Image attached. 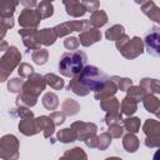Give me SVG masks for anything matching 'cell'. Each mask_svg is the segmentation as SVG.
<instances>
[{
  "label": "cell",
  "instance_id": "6da1fadb",
  "mask_svg": "<svg viewBox=\"0 0 160 160\" xmlns=\"http://www.w3.org/2000/svg\"><path fill=\"white\" fill-rule=\"evenodd\" d=\"M108 79L109 78L99 68L94 65H85L78 75L71 78L68 90L79 96H86L90 94V91L99 90Z\"/></svg>",
  "mask_w": 160,
  "mask_h": 160
},
{
  "label": "cell",
  "instance_id": "7a4b0ae2",
  "mask_svg": "<svg viewBox=\"0 0 160 160\" xmlns=\"http://www.w3.org/2000/svg\"><path fill=\"white\" fill-rule=\"evenodd\" d=\"M88 58L84 51L74 50L71 52H65L61 55L59 61V71L62 76L72 78L78 75L85 66Z\"/></svg>",
  "mask_w": 160,
  "mask_h": 160
},
{
  "label": "cell",
  "instance_id": "3957f363",
  "mask_svg": "<svg viewBox=\"0 0 160 160\" xmlns=\"http://www.w3.org/2000/svg\"><path fill=\"white\" fill-rule=\"evenodd\" d=\"M21 62V52L16 46H9L0 59V82L9 79L10 74Z\"/></svg>",
  "mask_w": 160,
  "mask_h": 160
},
{
  "label": "cell",
  "instance_id": "277c9868",
  "mask_svg": "<svg viewBox=\"0 0 160 160\" xmlns=\"http://www.w3.org/2000/svg\"><path fill=\"white\" fill-rule=\"evenodd\" d=\"M20 142L12 134H6L0 138V159L16 160L19 159Z\"/></svg>",
  "mask_w": 160,
  "mask_h": 160
},
{
  "label": "cell",
  "instance_id": "5b68a950",
  "mask_svg": "<svg viewBox=\"0 0 160 160\" xmlns=\"http://www.w3.org/2000/svg\"><path fill=\"white\" fill-rule=\"evenodd\" d=\"M45 86H46V82H45L44 76L38 74V72H32L30 76L26 78V81H24L21 91L25 94L39 98V95L45 90Z\"/></svg>",
  "mask_w": 160,
  "mask_h": 160
},
{
  "label": "cell",
  "instance_id": "8992f818",
  "mask_svg": "<svg viewBox=\"0 0 160 160\" xmlns=\"http://www.w3.org/2000/svg\"><path fill=\"white\" fill-rule=\"evenodd\" d=\"M144 41L139 36H134L131 39H129L126 41V44L119 49V52L125 58V59H129V60H132L138 56H140L142 52H144Z\"/></svg>",
  "mask_w": 160,
  "mask_h": 160
},
{
  "label": "cell",
  "instance_id": "52a82bcc",
  "mask_svg": "<svg viewBox=\"0 0 160 160\" xmlns=\"http://www.w3.org/2000/svg\"><path fill=\"white\" fill-rule=\"evenodd\" d=\"M89 26H91L89 20H72V21L61 22V24L56 25L54 29H55V32H56L58 38H64V36L69 35L72 31L80 32V31H82L84 29H86Z\"/></svg>",
  "mask_w": 160,
  "mask_h": 160
},
{
  "label": "cell",
  "instance_id": "ba28073f",
  "mask_svg": "<svg viewBox=\"0 0 160 160\" xmlns=\"http://www.w3.org/2000/svg\"><path fill=\"white\" fill-rule=\"evenodd\" d=\"M142 41H144V46H146V50L150 55L152 56L160 55V28L159 26H154Z\"/></svg>",
  "mask_w": 160,
  "mask_h": 160
},
{
  "label": "cell",
  "instance_id": "9c48e42d",
  "mask_svg": "<svg viewBox=\"0 0 160 160\" xmlns=\"http://www.w3.org/2000/svg\"><path fill=\"white\" fill-rule=\"evenodd\" d=\"M18 21L21 28H38L41 21V18L39 16L36 9L25 8L21 10Z\"/></svg>",
  "mask_w": 160,
  "mask_h": 160
},
{
  "label": "cell",
  "instance_id": "30bf717a",
  "mask_svg": "<svg viewBox=\"0 0 160 160\" xmlns=\"http://www.w3.org/2000/svg\"><path fill=\"white\" fill-rule=\"evenodd\" d=\"M71 129H74L76 134V140L84 141V139L91 134H96L98 126L94 122H85V121H74L70 125Z\"/></svg>",
  "mask_w": 160,
  "mask_h": 160
},
{
  "label": "cell",
  "instance_id": "8fae6325",
  "mask_svg": "<svg viewBox=\"0 0 160 160\" xmlns=\"http://www.w3.org/2000/svg\"><path fill=\"white\" fill-rule=\"evenodd\" d=\"M79 42L82 45V46H90L98 41L101 40V32L98 28H94V26H89L86 29H84L82 31H80L79 34Z\"/></svg>",
  "mask_w": 160,
  "mask_h": 160
},
{
  "label": "cell",
  "instance_id": "7c38bea8",
  "mask_svg": "<svg viewBox=\"0 0 160 160\" xmlns=\"http://www.w3.org/2000/svg\"><path fill=\"white\" fill-rule=\"evenodd\" d=\"M36 28H21L18 32L22 39V44L30 49V50H36L40 49V42L36 40Z\"/></svg>",
  "mask_w": 160,
  "mask_h": 160
},
{
  "label": "cell",
  "instance_id": "4fadbf2b",
  "mask_svg": "<svg viewBox=\"0 0 160 160\" xmlns=\"http://www.w3.org/2000/svg\"><path fill=\"white\" fill-rule=\"evenodd\" d=\"M18 129L25 136H32V135H36L38 132H40V130H39V128L36 125V119L34 116L21 119L19 121Z\"/></svg>",
  "mask_w": 160,
  "mask_h": 160
},
{
  "label": "cell",
  "instance_id": "5bb4252c",
  "mask_svg": "<svg viewBox=\"0 0 160 160\" xmlns=\"http://www.w3.org/2000/svg\"><path fill=\"white\" fill-rule=\"evenodd\" d=\"M62 4L65 5L66 14L72 18L84 16L86 12V9L81 0H62Z\"/></svg>",
  "mask_w": 160,
  "mask_h": 160
},
{
  "label": "cell",
  "instance_id": "9a60e30c",
  "mask_svg": "<svg viewBox=\"0 0 160 160\" xmlns=\"http://www.w3.org/2000/svg\"><path fill=\"white\" fill-rule=\"evenodd\" d=\"M56 39H58V35L54 28H44L36 31V40L40 42V45L50 46L56 41Z\"/></svg>",
  "mask_w": 160,
  "mask_h": 160
},
{
  "label": "cell",
  "instance_id": "2e32d148",
  "mask_svg": "<svg viewBox=\"0 0 160 160\" xmlns=\"http://www.w3.org/2000/svg\"><path fill=\"white\" fill-rule=\"evenodd\" d=\"M35 119H36V125H38L39 130L42 131V134H44V138L45 139L51 138V135L55 131V124L52 122V120L45 115H41L39 118H35Z\"/></svg>",
  "mask_w": 160,
  "mask_h": 160
},
{
  "label": "cell",
  "instance_id": "e0dca14e",
  "mask_svg": "<svg viewBox=\"0 0 160 160\" xmlns=\"http://www.w3.org/2000/svg\"><path fill=\"white\" fill-rule=\"evenodd\" d=\"M116 91H118L116 84L109 78V79L106 80V82H105L99 90L94 91V98H95L96 100H101V99H104V98H109V96L115 95Z\"/></svg>",
  "mask_w": 160,
  "mask_h": 160
},
{
  "label": "cell",
  "instance_id": "ac0fdd59",
  "mask_svg": "<svg viewBox=\"0 0 160 160\" xmlns=\"http://www.w3.org/2000/svg\"><path fill=\"white\" fill-rule=\"evenodd\" d=\"M142 104L146 111L159 116V110H160V100L154 95V94H145V96L142 98Z\"/></svg>",
  "mask_w": 160,
  "mask_h": 160
},
{
  "label": "cell",
  "instance_id": "d6986e66",
  "mask_svg": "<svg viewBox=\"0 0 160 160\" xmlns=\"http://www.w3.org/2000/svg\"><path fill=\"white\" fill-rule=\"evenodd\" d=\"M141 11L152 21L160 22V10L152 0H148L141 5Z\"/></svg>",
  "mask_w": 160,
  "mask_h": 160
},
{
  "label": "cell",
  "instance_id": "ffe728a7",
  "mask_svg": "<svg viewBox=\"0 0 160 160\" xmlns=\"http://www.w3.org/2000/svg\"><path fill=\"white\" fill-rule=\"evenodd\" d=\"M146 138H160V122L155 119H148L142 125Z\"/></svg>",
  "mask_w": 160,
  "mask_h": 160
},
{
  "label": "cell",
  "instance_id": "44dd1931",
  "mask_svg": "<svg viewBox=\"0 0 160 160\" xmlns=\"http://www.w3.org/2000/svg\"><path fill=\"white\" fill-rule=\"evenodd\" d=\"M139 86L145 91V94H159L160 92V82L158 79H150V78H144L140 80Z\"/></svg>",
  "mask_w": 160,
  "mask_h": 160
},
{
  "label": "cell",
  "instance_id": "7402d4cb",
  "mask_svg": "<svg viewBox=\"0 0 160 160\" xmlns=\"http://www.w3.org/2000/svg\"><path fill=\"white\" fill-rule=\"evenodd\" d=\"M100 101V108L106 112H120V102L114 95L109 98H104Z\"/></svg>",
  "mask_w": 160,
  "mask_h": 160
},
{
  "label": "cell",
  "instance_id": "603a6c76",
  "mask_svg": "<svg viewBox=\"0 0 160 160\" xmlns=\"http://www.w3.org/2000/svg\"><path fill=\"white\" fill-rule=\"evenodd\" d=\"M122 146L126 152H135L140 146V141L135 134L128 132L126 135L122 136Z\"/></svg>",
  "mask_w": 160,
  "mask_h": 160
},
{
  "label": "cell",
  "instance_id": "cb8c5ba5",
  "mask_svg": "<svg viewBox=\"0 0 160 160\" xmlns=\"http://www.w3.org/2000/svg\"><path fill=\"white\" fill-rule=\"evenodd\" d=\"M79 110H80V104H79L76 100H74V99H71V98H66V99L62 101L61 111H62L65 115H68V116H74V115H76V114L79 112Z\"/></svg>",
  "mask_w": 160,
  "mask_h": 160
},
{
  "label": "cell",
  "instance_id": "d4e9b609",
  "mask_svg": "<svg viewBox=\"0 0 160 160\" xmlns=\"http://www.w3.org/2000/svg\"><path fill=\"white\" fill-rule=\"evenodd\" d=\"M108 20H109L108 14H106L104 10H100V9L95 10L94 12H91V16H90V19H89L91 26L98 28V29L101 28V26H104V25L108 22Z\"/></svg>",
  "mask_w": 160,
  "mask_h": 160
},
{
  "label": "cell",
  "instance_id": "484cf974",
  "mask_svg": "<svg viewBox=\"0 0 160 160\" xmlns=\"http://www.w3.org/2000/svg\"><path fill=\"white\" fill-rule=\"evenodd\" d=\"M120 110H121V114L126 115V116H131L136 112L138 110V102L129 98V96H125L122 100H121V104H120Z\"/></svg>",
  "mask_w": 160,
  "mask_h": 160
},
{
  "label": "cell",
  "instance_id": "4316f807",
  "mask_svg": "<svg viewBox=\"0 0 160 160\" xmlns=\"http://www.w3.org/2000/svg\"><path fill=\"white\" fill-rule=\"evenodd\" d=\"M41 102L44 105V108L46 110H56V108L59 106V98L55 92H51V91H48L44 94L42 99H41Z\"/></svg>",
  "mask_w": 160,
  "mask_h": 160
},
{
  "label": "cell",
  "instance_id": "83f0119b",
  "mask_svg": "<svg viewBox=\"0 0 160 160\" xmlns=\"http://www.w3.org/2000/svg\"><path fill=\"white\" fill-rule=\"evenodd\" d=\"M14 0H0V18H11L16 9Z\"/></svg>",
  "mask_w": 160,
  "mask_h": 160
},
{
  "label": "cell",
  "instance_id": "f1b7e54d",
  "mask_svg": "<svg viewBox=\"0 0 160 160\" xmlns=\"http://www.w3.org/2000/svg\"><path fill=\"white\" fill-rule=\"evenodd\" d=\"M140 125H141V121L139 118H135V116H128L126 119H122V128L124 130H126L128 132H132V134H136L139 130H140Z\"/></svg>",
  "mask_w": 160,
  "mask_h": 160
},
{
  "label": "cell",
  "instance_id": "f546056e",
  "mask_svg": "<svg viewBox=\"0 0 160 160\" xmlns=\"http://www.w3.org/2000/svg\"><path fill=\"white\" fill-rule=\"evenodd\" d=\"M56 139L60 142L69 144V142H74L76 140V134H75L74 129H71V128H64V129H61V130L58 131Z\"/></svg>",
  "mask_w": 160,
  "mask_h": 160
},
{
  "label": "cell",
  "instance_id": "4dcf8cb0",
  "mask_svg": "<svg viewBox=\"0 0 160 160\" xmlns=\"http://www.w3.org/2000/svg\"><path fill=\"white\" fill-rule=\"evenodd\" d=\"M61 159H69V160H86L88 155L86 152L80 148V146H75L70 150H66L64 152V155L61 156Z\"/></svg>",
  "mask_w": 160,
  "mask_h": 160
},
{
  "label": "cell",
  "instance_id": "1f68e13d",
  "mask_svg": "<svg viewBox=\"0 0 160 160\" xmlns=\"http://www.w3.org/2000/svg\"><path fill=\"white\" fill-rule=\"evenodd\" d=\"M36 6H38V8H36V11H38L39 16L41 18V20L52 16V14H54V6H52V4H51L50 1L42 0V1H40V4H38Z\"/></svg>",
  "mask_w": 160,
  "mask_h": 160
},
{
  "label": "cell",
  "instance_id": "d6a6232c",
  "mask_svg": "<svg viewBox=\"0 0 160 160\" xmlns=\"http://www.w3.org/2000/svg\"><path fill=\"white\" fill-rule=\"evenodd\" d=\"M16 106H28V108H32L36 105L38 102V98L36 96H32V95H29V94H25V92H19L16 100Z\"/></svg>",
  "mask_w": 160,
  "mask_h": 160
},
{
  "label": "cell",
  "instance_id": "836d02e7",
  "mask_svg": "<svg viewBox=\"0 0 160 160\" xmlns=\"http://www.w3.org/2000/svg\"><path fill=\"white\" fill-rule=\"evenodd\" d=\"M44 79H45L46 85H49V86L52 88L54 90H61V89L65 86L64 80H62L60 76H58V75H55V74H52V72L45 74V75H44Z\"/></svg>",
  "mask_w": 160,
  "mask_h": 160
},
{
  "label": "cell",
  "instance_id": "e575fe53",
  "mask_svg": "<svg viewBox=\"0 0 160 160\" xmlns=\"http://www.w3.org/2000/svg\"><path fill=\"white\" fill-rule=\"evenodd\" d=\"M125 34V29L122 25L120 24H116V25H112L111 28H109L106 31H105V38L110 41H115L118 40L120 36H122Z\"/></svg>",
  "mask_w": 160,
  "mask_h": 160
},
{
  "label": "cell",
  "instance_id": "d590c367",
  "mask_svg": "<svg viewBox=\"0 0 160 160\" xmlns=\"http://www.w3.org/2000/svg\"><path fill=\"white\" fill-rule=\"evenodd\" d=\"M31 59L36 65H44L49 59V51L46 49H36L32 51Z\"/></svg>",
  "mask_w": 160,
  "mask_h": 160
},
{
  "label": "cell",
  "instance_id": "8d00e7d4",
  "mask_svg": "<svg viewBox=\"0 0 160 160\" xmlns=\"http://www.w3.org/2000/svg\"><path fill=\"white\" fill-rule=\"evenodd\" d=\"M110 79L116 84L118 90H120V91H126L131 85H134V84H132V80H131L130 78H120V76H118V75H114V76H111Z\"/></svg>",
  "mask_w": 160,
  "mask_h": 160
},
{
  "label": "cell",
  "instance_id": "74e56055",
  "mask_svg": "<svg viewBox=\"0 0 160 160\" xmlns=\"http://www.w3.org/2000/svg\"><path fill=\"white\" fill-rule=\"evenodd\" d=\"M126 96L134 99L136 102H140V101L142 100V98L145 96V91H144L139 85H138V86L131 85V86L126 90Z\"/></svg>",
  "mask_w": 160,
  "mask_h": 160
},
{
  "label": "cell",
  "instance_id": "f35d334b",
  "mask_svg": "<svg viewBox=\"0 0 160 160\" xmlns=\"http://www.w3.org/2000/svg\"><path fill=\"white\" fill-rule=\"evenodd\" d=\"M111 135L108 132V131H105V132H101L99 136H98V145H96V148L99 149V150H106L109 146H110V144H111Z\"/></svg>",
  "mask_w": 160,
  "mask_h": 160
},
{
  "label": "cell",
  "instance_id": "ab89813d",
  "mask_svg": "<svg viewBox=\"0 0 160 160\" xmlns=\"http://www.w3.org/2000/svg\"><path fill=\"white\" fill-rule=\"evenodd\" d=\"M22 85H24V80H21L20 78H12L8 80V90L10 92L19 94L22 90Z\"/></svg>",
  "mask_w": 160,
  "mask_h": 160
},
{
  "label": "cell",
  "instance_id": "60d3db41",
  "mask_svg": "<svg viewBox=\"0 0 160 160\" xmlns=\"http://www.w3.org/2000/svg\"><path fill=\"white\" fill-rule=\"evenodd\" d=\"M104 121L108 126L114 125V124H121V121H122L121 112H106Z\"/></svg>",
  "mask_w": 160,
  "mask_h": 160
},
{
  "label": "cell",
  "instance_id": "b9f144b4",
  "mask_svg": "<svg viewBox=\"0 0 160 160\" xmlns=\"http://www.w3.org/2000/svg\"><path fill=\"white\" fill-rule=\"evenodd\" d=\"M34 72V69L28 62H20L18 65V74L20 78H28Z\"/></svg>",
  "mask_w": 160,
  "mask_h": 160
},
{
  "label": "cell",
  "instance_id": "7bdbcfd3",
  "mask_svg": "<svg viewBox=\"0 0 160 160\" xmlns=\"http://www.w3.org/2000/svg\"><path fill=\"white\" fill-rule=\"evenodd\" d=\"M124 128L120 125V124H114V125H110L109 129H108V132L111 135V138H115V139H119L124 135Z\"/></svg>",
  "mask_w": 160,
  "mask_h": 160
},
{
  "label": "cell",
  "instance_id": "ee69618b",
  "mask_svg": "<svg viewBox=\"0 0 160 160\" xmlns=\"http://www.w3.org/2000/svg\"><path fill=\"white\" fill-rule=\"evenodd\" d=\"M65 116H66V115H65L62 111H52V112L49 115V118L52 120V122L55 124V126L62 125L64 121H65Z\"/></svg>",
  "mask_w": 160,
  "mask_h": 160
},
{
  "label": "cell",
  "instance_id": "f6af8a7d",
  "mask_svg": "<svg viewBox=\"0 0 160 160\" xmlns=\"http://www.w3.org/2000/svg\"><path fill=\"white\" fill-rule=\"evenodd\" d=\"M80 42H79V39L75 38V36H68L65 40H64V46L68 49V50H76L79 48Z\"/></svg>",
  "mask_w": 160,
  "mask_h": 160
},
{
  "label": "cell",
  "instance_id": "bcb514c9",
  "mask_svg": "<svg viewBox=\"0 0 160 160\" xmlns=\"http://www.w3.org/2000/svg\"><path fill=\"white\" fill-rule=\"evenodd\" d=\"M82 4H84V6H85L86 11H90V12H94V11L98 10L99 6H100L99 0H85V1H82Z\"/></svg>",
  "mask_w": 160,
  "mask_h": 160
},
{
  "label": "cell",
  "instance_id": "7dc6e473",
  "mask_svg": "<svg viewBox=\"0 0 160 160\" xmlns=\"http://www.w3.org/2000/svg\"><path fill=\"white\" fill-rule=\"evenodd\" d=\"M16 112H18V115H19L21 119H24V118H31V116H34L32 111H31V110H30V108H28V106H18V109H16Z\"/></svg>",
  "mask_w": 160,
  "mask_h": 160
},
{
  "label": "cell",
  "instance_id": "c3c4849f",
  "mask_svg": "<svg viewBox=\"0 0 160 160\" xmlns=\"http://www.w3.org/2000/svg\"><path fill=\"white\" fill-rule=\"evenodd\" d=\"M84 142H85V145H86L88 148L95 149L96 145H98V135H96V134H91V135L86 136V138L84 139Z\"/></svg>",
  "mask_w": 160,
  "mask_h": 160
},
{
  "label": "cell",
  "instance_id": "681fc988",
  "mask_svg": "<svg viewBox=\"0 0 160 160\" xmlns=\"http://www.w3.org/2000/svg\"><path fill=\"white\" fill-rule=\"evenodd\" d=\"M145 145L148 148H159L160 138H145Z\"/></svg>",
  "mask_w": 160,
  "mask_h": 160
},
{
  "label": "cell",
  "instance_id": "f907efd6",
  "mask_svg": "<svg viewBox=\"0 0 160 160\" xmlns=\"http://www.w3.org/2000/svg\"><path fill=\"white\" fill-rule=\"evenodd\" d=\"M129 39H130V38H129L126 34H124V35H122V36H120L118 40H115V46H116V49H118V50H119V49H121V48L126 44V41H128Z\"/></svg>",
  "mask_w": 160,
  "mask_h": 160
},
{
  "label": "cell",
  "instance_id": "816d5d0a",
  "mask_svg": "<svg viewBox=\"0 0 160 160\" xmlns=\"http://www.w3.org/2000/svg\"><path fill=\"white\" fill-rule=\"evenodd\" d=\"M19 4L24 5L25 8H35L38 5V0H19Z\"/></svg>",
  "mask_w": 160,
  "mask_h": 160
},
{
  "label": "cell",
  "instance_id": "f5cc1de1",
  "mask_svg": "<svg viewBox=\"0 0 160 160\" xmlns=\"http://www.w3.org/2000/svg\"><path fill=\"white\" fill-rule=\"evenodd\" d=\"M1 21H2V24H4L8 29H11V28L14 26V24H15L12 16H11V18H1Z\"/></svg>",
  "mask_w": 160,
  "mask_h": 160
},
{
  "label": "cell",
  "instance_id": "db71d44e",
  "mask_svg": "<svg viewBox=\"0 0 160 160\" xmlns=\"http://www.w3.org/2000/svg\"><path fill=\"white\" fill-rule=\"evenodd\" d=\"M8 28L2 24V21H1V18H0V39H4V36L6 35V32H8Z\"/></svg>",
  "mask_w": 160,
  "mask_h": 160
},
{
  "label": "cell",
  "instance_id": "11a10c76",
  "mask_svg": "<svg viewBox=\"0 0 160 160\" xmlns=\"http://www.w3.org/2000/svg\"><path fill=\"white\" fill-rule=\"evenodd\" d=\"M8 48H9V44L4 39H0V51H6Z\"/></svg>",
  "mask_w": 160,
  "mask_h": 160
},
{
  "label": "cell",
  "instance_id": "9f6ffc18",
  "mask_svg": "<svg viewBox=\"0 0 160 160\" xmlns=\"http://www.w3.org/2000/svg\"><path fill=\"white\" fill-rule=\"evenodd\" d=\"M134 1H135L136 4H139V5H142V4H144V2H146L148 0H134Z\"/></svg>",
  "mask_w": 160,
  "mask_h": 160
},
{
  "label": "cell",
  "instance_id": "6f0895ef",
  "mask_svg": "<svg viewBox=\"0 0 160 160\" xmlns=\"http://www.w3.org/2000/svg\"><path fill=\"white\" fill-rule=\"evenodd\" d=\"M14 1H15V2H16V4H19V0H14Z\"/></svg>",
  "mask_w": 160,
  "mask_h": 160
},
{
  "label": "cell",
  "instance_id": "680465c9",
  "mask_svg": "<svg viewBox=\"0 0 160 160\" xmlns=\"http://www.w3.org/2000/svg\"><path fill=\"white\" fill-rule=\"evenodd\" d=\"M46 1H50V2H52V1H54V0H46Z\"/></svg>",
  "mask_w": 160,
  "mask_h": 160
},
{
  "label": "cell",
  "instance_id": "91938a15",
  "mask_svg": "<svg viewBox=\"0 0 160 160\" xmlns=\"http://www.w3.org/2000/svg\"><path fill=\"white\" fill-rule=\"evenodd\" d=\"M81 1H85V0H81Z\"/></svg>",
  "mask_w": 160,
  "mask_h": 160
}]
</instances>
